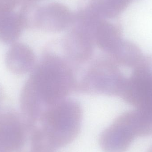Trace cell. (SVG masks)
<instances>
[{
	"label": "cell",
	"instance_id": "cell-6",
	"mask_svg": "<svg viewBox=\"0 0 152 152\" xmlns=\"http://www.w3.org/2000/svg\"><path fill=\"white\" fill-rule=\"evenodd\" d=\"M115 51L121 63L133 68L143 57L139 47L130 42H121Z\"/></svg>",
	"mask_w": 152,
	"mask_h": 152
},
{
	"label": "cell",
	"instance_id": "cell-2",
	"mask_svg": "<svg viewBox=\"0 0 152 152\" xmlns=\"http://www.w3.org/2000/svg\"><path fill=\"white\" fill-rule=\"evenodd\" d=\"M121 93L136 110L152 115V55L143 56L133 68Z\"/></svg>",
	"mask_w": 152,
	"mask_h": 152
},
{
	"label": "cell",
	"instance_id": "cell-5",
	"mask_svg": "<svg viewBox=\"0 0 152 152\" xmlns=\"http://www.w3.org/2000/svg\"><path fill=\"white\" fill-rule=\"evenodd\" d=\"M24 28L18 12L0 11V42L12 44L16 42Z\"/></svg>",
	"mask_w": 152,
	"mask_h": 152
},
{
	"label": "cell",
	"instance_id": "cell-1",
	"mask_svg": "<svg viewBox=\"0 0 152 152\" xmlns=\"http://www.w3.org/2000/svg\"><path fill=\"white\" fill-rule=\"evenodd\" d=\"M146 121L137 110L120 116L101 134L99 145L103 152H126L136 137L145 136Z\"/></svg>",
	"mask_w": 152,
	"mask_h": 152
},
{
	"label": "cell",
	"instance_id": "cell-4",
	"mask_svg": "<svg viewBox=\"0 0 152 152\" xmlns=\"http://www.w3.org/2000/svg\"><path fill=\"white\" fill-rule=\"evenodd\" d=\"M34 54L26 45L19 42L12 44L5 57V65L14 75H24L29 71L34 63Z\"/></svg>",
	"mask_w": 152,
	"mask_h": 152
},
{
	"label": "cell",
	"instance_id": "cell-8",
	"mask_svg": "<svg viewBox=\"0 0 152 152\" xmlns=\"http://www.w3.org/2000/svg\"><path fill=\"white\" fill-rule=\"evenodd\" d=\"M147 152H152V145L151 147H150V149L148 150Z\"/></svg>",
	"mask_w": 152,
	"mask_h": 152
},
{
	"label": "cell",
	"instance_id": "cell-7",
	"mask_svg": "<svg viewBox=\"0 0 152 152\" xmlns=\"http://www.w3.org/2000/svg\"><path fill=\"white\" fill-rule=\"evenodd\" d=\"M4 97V93L3 89L1 86H0V106L3 101Z\"/></svg>",
	"mask_w": 152,
	"mask_h": 152
},
{
	"label": "cell",
	"instance_id": "cell-3",
	"mask_svg": "<svg viewBox=\"0 0 152 152\" xmlns=\"http://www.w3.org/2000/svg\"><path fill=\"white\" fill-rule=\"evenodd\" d=\"M64 80L57 69L41 68L35 72L22 91L31 96H39L45 101L53 102L66 93V88Z\"/></svg>",
	"mask_w": 152,
	"mask_h": 152
}]
</instances>
